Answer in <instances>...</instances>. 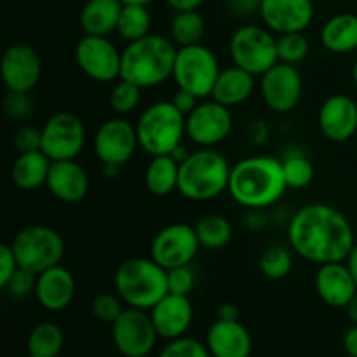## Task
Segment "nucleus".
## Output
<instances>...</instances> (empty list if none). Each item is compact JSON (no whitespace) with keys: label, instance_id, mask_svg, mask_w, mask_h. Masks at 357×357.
Returning a JSON list of instances; mask_svg holds the SVG:
<instances>
[{"label":"nucleus","instance_id":"f257e3e1","mask_svg":"<svg viewBox=\"0 0 357 357\" xmlns=\"http://www.w3.org/2000/svg\"><path fill=\"white\" fill-rule=\"evenodd\" d=\"M288 241L295 253L317 265L345 261L356 244L351 222L324 202L307 204L293 215Z\"/></svg>","mask_w":357,"mask_h":357},{"label":"nucleus","instance_id":"f03ea898","mask_svg":"<svg viewBox=\"0 0 357 357\" xmlns=\"http://www.w3.org/2000/svg\"><path fill=\"white\" fill-rule=\"evenodd\" d=\"M286 185L282 160L271 155L248 157L232 166L229 194L246 209H265L284 195Z\"/></svg>","mask_w":357,"mask_h":357},{"label":"nucleus","instance_id":"7ed1b4c3","mask_svg":"<svg viewBox=\"0 0 357 357\" xmlns=\"http://www.w3.org/2000/svg\"><path fill=\"white\" fill-rule=\"evenodd\" d=\"M176 52V44L164 35L150 33L139 40L129 42L122 51L121 79L142 89L160 86L173 77Z\"/></svg>","mask_w":357,"mask_h":357},{"label":"nucleus","instance_id":"20e7f679","mask_svg":"<svg viewBox=\"0 0 357 357\" xmlns=\"http://www.w3.org/2000/svg\"><path fill=\"white\" fill-rule=\"evenodd\" d=\"M115 289L128 307L152 310L169 293L167 271L153 258H128L115 272Z\"/></svg>","mask_w":357,"mask_h":357},{"label":"nucleus","instance_id":"39448f33","mask_svg":"<svg viewBox=\"0 0 357 357\" xmlns=\"http://www.w3.org/2000/svg\"><path fill=\"white\" fill-rule=\"evenodd\" d=\"M232 166L223 153L211 149L192 152L180 164L178 192L194 202L213 201L229 190Z\"/></svg>","mask_w":357,"mask_h":357},{"label":"nucleus","instance_id":"423d86ee","mask_svg":"<svg viewBox=\"0 0 357 357\" xmlns=\"http://www.w3.org/2000/svg\"><path fill=\"white\" fill-rule=\"evenodd\" d=\"M187 117L173 105V101H157L143 110L136 122L139 149L149 155H167L181 145Z\"/></svg>","mask_w":357,"mask_h":357},{"label":"nucleus","instance_id":"0eeeda50","mask_svg":"<svg viewBox=\"0 0 357 357\" xmlns=\"http://www.w3.org/2000/svg\"><path fill=\"white\" fill-rule=\"evenodd\" d=\"M10 248L17 265L31 274L61 264L65 257V241L58 230L47 225H28L14 236Z\"/></svg>","mask_w":357,"mask_h":357},{"label":"nucleus","instance_id":"6e6552de","mask_svg":"<svg viewBox=\"0 0 357 357\" xmlns=\"http://www.w3.org/2000/svg\"><path fill=\"white\" fill-rule=\"evenodd\" d=\"M229 52L234 65L246 72L264 75L278 65V37L267 26L246 24L237 28L229 42Z\"/></svg>","mask_w":357,"mask_h":357},{"label":"nucleus","instance_id":"1a4fd4ad","mask_svg":"<svg viewBox=\"0 0 357 357\" xmlns=\"http://www.w3.org/2000/svg\"><path fill=\"white\" fill-rule=\"evenodd\" d=\"M220 72L215 52L206 45L195 44L178 49L173 68V80L178 89L188 91L199 100L211 96Z\"/></svg>","mask_w":357,"mask_h":357},{"label":"nucleus","instance_id":"9d476101","mask_svg":"<svg viewBox=\"0 0 357 357\" xmlns=\"http://www.w3.org/2000/svg\"><path fill=\"white\" fill-rule=\"evenodd\" d=\"M40 150L52 160H75L86 145V128L77 115L58 112L44 124Z\"/></svg>","mask_w":357,"mask_h":357},{"label":"nucleus","instance_id":"9b49d317","mask_svg":"<svg viewBox=\"0 0 357 357\" xmlns=\"http://www.w3.org/2000/svg\"><path fill=\"white\" fill-rule=\"evenodd\" d=\"M155 326L150 314L142 309L128 307L112 324V340L124 357H146L157 344Z\"/></svg>","mask_w":357,"mask_h":357},{"label":"nucleus","instance_id":"f8f14e48","mask_svg":"<svg viewBox=\"0 0 357 357\" xmlns=\"http://www.w3.org/2000/svg\"><path fill=\"white\" fill-rule=\"evenodd\" d=\"M199 237L195 234V227L187 223H171L164 227L150 244V258L157 261L166 271L174 267L190 265L195 255L199 253Z\"/></svg>","mask_w":357,"mask_h":357},{"label":"nucleus","instance_id":"ddd939ff","mask_svg":"<svg viewBox=\"0 0 357 357\" xmlns=\"http://www.w3.org/2000/svg\"><path fill=\"white\" fill-rule=\"evenodd\" d=\"M75 61L79 68L96 82L121 79L122 52L108 37L84 35L75 47Z\"/></svg>","mask_w":357,"mask_h":357},{"label":"nucleus","instance_id":"4468645a","mask_svg":"<svg viewBox=\"0 0 357 357\" xmlns=\"http://www.w3.org/2000/svg\"><path fill=\"white\" fill-rule=\"evenodd\" d=\"M232 126L234 121L230 108L211 100L199 103L195 110L187 115L185 131L192 143L201 149H211L229 138Z\"/></svg>","mask_w":357,"mask_h":357},{"label":"nucleus","instance_id":"2eb2a0df","mask_svg":"<svg viewBox=\"0 0 357 357\" xmlns=\"http://www.w3.org/2000/svg\"><path fill=\"white\" fill-rule=\"evenodd\" d=\"M303 80L295 65L278 63L260 79V94L274 114H289L300 103Z\"/></svg>","mask_w":357,"mask_h":357},{"label":"nucleus","instance_id":"dca6fc26","mask_svg":"<svg viewBox=\"0 0 357 357\" xmlns=\"http://www.w3.org/2000/svg\"><path fill=\"white\" fill-rule=\"evenodd\" d=\"M93 146L101 164L122 166L135 155L139 146L136 126L122 117L108 119L98 128Z\"/></svg>","mask_w":357,"mask_h":357},{"label":"nucleus","instance_id":"f3484780","mask_svg":"<svg viewBox=\"0 0 357 357\" xmlns=\"http://www.w3.org/2000/svg\"><path fill=\"white\" fill-rule=\"evenodd\" d=\"M0 75L9 91L30 93L42 75L40 56L28 44L9 45L0 59Z\"/></svg>","mask_w":357,"mask_h":357},{"label":"nucleus","instance_id":"a211bd4d","mask_svg":"<svg viewBox=\"0 0 357 357\" xmlns=\"http://www.w3.org/2000/svg\"><path fill=\"white\" fill-rule=\"evenodd\" d=\"M260 17L274 33L305 31L314 20L312 0H261Z\"/></svg>","mask_w":357,"mask_h":357},{"label":"nucleus","instance_id":"6ab92c4d","mask_svg":"<svg viewBox=\"0 0 357 357\" xmlns=\"http://www.w3.org/2000/svg\"><path fill=\"white\" fill-rule=\"evenodd\" d=\"M319 129L335 143L349 142L357 132V103L347 94H333L319 108Z\"/></svg>","mask_w":357,"mask_h":357},{"label":"nucleus","instance_id":"aec40b11","mask_svg":"<svg viewBox=\"0 0 357 357\" xmlns=\"http://www.w3.org/2000/svg\"><path fill=\"white\" fill-rule=\"evenodd\" d=\"M153 326H155L159 338L164 340H176L185 337L194 321V305L190 298L185 295H174L167 293L152 310Z\"/></svg>","mask_w":357,"mask_h":357},{"label":"nucleus","instance_id":"412c9836","mask_svg":"<svg viewBox=\"0 0 357 357\" xmlns=\"http://www.w3.org/2000/svg\"><path fill=\"white\" fill-rule=\"evenodd\" d=\"M314 286L319 298L335 309H345L357 293V284L345 261L319 265Z\"/></svg>","mask_w":357,"mask_h":357},{"label":"nucleus","instance_id":"4be33fe9","mask_svg":"<svg viewBox=\"0 0 357 357\" xmlns=\"http://www.w3.org/2000/svg\"><path fill=\"white\" fill-rule=\"evenodd\" d=\"M75 291L77 286L73 274L59 264L37 275L33 295L45 310L59 312L73 302Z\"/></svg>","mask_w":357,"mask_h":357},{"label":"nucleus","instance_id":"5701e85b","mask_svg":"<svg viewBox=\"0 0 357 357\" xmlns=\"http://www.w3.org/2000/svg\"><path fill=\"white\" fill-rule=\"evenodd\" d=\"M45 187L58 201L75 204L89 192V176L75 160H56L51 164Z\"/></svg>","mask_w":357,"mask_h":357},{"label":"nucleus","instance_id":"b1692460","mask_svg":"<svg viewBox=\"0 0 357 357\" xmlns=\"http://www.w3.org/2000/svg\"><path fill=\"white\" fill-rule=\"evenodd\" d=\"M206 345L211 357H250L253 352V338L239 319H216L208 330Z\"/></svg>","mask_w":357,"mask_h":357},{"label":"nucleus","instance_id":"393cba45","mask_svg":"<svg viewBox=\"0 0 357 357\" xmlns=\"http://www.w3.org/2000/svg\"><path fill=\"white\" fill-rule=\"evenodd\" d=\"M255 87H257V82H255L253 73L234 65L220 72L211 98L229 108L237 107L253 94Z\"/></svg>","mask_w":357,"mask_h":357},{"label":"nucleus","instance_id":"a878e982","mask_svg":"<svg viewBox=\"0 0 357 357\" xmlns=\"http://www.w3.org/2000/svg\"><path fill=\"white\" fill-rule=\"evenodd\" d=\"M122 7L121 0H87L79 14L80 28L86 35L108 37L112 31H117Z\"/></svg>","mask_w":357,"mask_h":357},{"label":"nucleus","instance_id":"bb28decb","mask_svg":"<svg viewBox=\"0 0 357 357\" xmlns=\"http://www.w3.org/2000/svg\"><path fill=\"white\" fill-rule=\"evenodd\" d=\"M51 164L52 160L42 150L20 153L10 169V180L20 190H37L47 181Z\"/></svg>","mask_w":357,"mask_h":357},{"label":"nucleus","instance_id":"cd10ccee","mask_svg":"<svg viewBox=\"0 0 357 357\" xmlns=\"http://www.w3.org/2000/svg\"><path fill=\"white\" fill-rule=\"evenodd\" d=\"M321 42L324 49L335 54H347L357 49V16L340 13L331 16L321 28Z\"/></svg>","mask_w":357,"mask_h":357},{"label":"nucleus","instance_id":"c85d7f7f","mask_svg":"<svg viewBox=\"0 0 357 357\" xmlns=\"http://www.w3.org/2000/svg\"><path fill=\"white\" fill-rule=\"evenodd\" d=\"M180 164L167 155H153L145 171V187L155 197H166L178 190Z\"/></svg>","mask_w":357,"mask_h":357},{"label":"nucleus","instance_id":"c756f323","mask_svg":"<svg viewBox=\"0 0 357 357\" xmlns=\"http://www.w3.org/2000/svg\"><path fill=\"white\" fill-rule=\"evenodd\" d=\"M65 337L56 323H38L28 335L26 349L30 357H58L61 354Z\"/></svg>","mask_w":357,"mask_h":357},{"label":"nucleus","instance_id":"7c9ffc66","mask_svg":"<svg viewBox=\"0 0 357 357\" xmlns=\"http://www.w3.org/2000/svg\"><path fill=\"white\" fill-rule=\"evenodd\" d=\"M206 33L204 17L197 10H180L171 21V40L178 47L201 44Z\"/></svg>","mask_w":357,"mask_h":357},{"label":"nucleus","instance_id":"2f4dec72","mask_svg":"<svg viewBox=\"0 0 357 357\" xmlns=\"http://www.w3.org/2000/svg\"><path fill=\"white\" fill-rule=\"evenodd\" d=\"M152 26V16L146 6H136V3H124L119 16L117 33L126 42H135L150 35Z\"/></svg>","mask_w":357,"mask_h":357},{"label":"nucleus","instance_id":"473e14b6","mask_svg":"<svg viewBox=\"0 0 357 357\" xmlns=\"http://www.w3.org/2000/svg\"><path fill=\"white\" fill-rule=\"evenodd\" d=\"M195 234H197L201 248L222 250L232 239V225L225 216L208 215L199 220L195 225Z\"/></svg>","mask_w":357,"mask_h":357},{"label":"nucleus","instance_id":"72a5a7b5","mask_svg":"<svg viewBox=\"0 0 357 357\" xmlns=\"http://www.w3.org/2000/svg\"><path fill=\"white\" fill-rule=\"evenodd\" d=\"M258 265L265 278L272 279V281H281V279L288 278L289 272L293 271V258L288 250L274 246L261 253Z\"/></svg>","mask_w":357,"mask_h":357},{"label":"nucleus","instance_id":"f704fd0d","mask_svg":"<svg viewBox=\"0 0 357 357\" xmlns=\"http://www.w3.org/2000/svg\"><path fill=\"white\" fill-rule=\"evenodd\" d=\"M282 173L288 188H305L314 180V166L307 157L289 155L282 160Z\"/></svg>","mask_w":357,"mask_h":357},{"label":"nucleus","instance_id":"c9c22d12","mask_svg":"<svg viewBox=\"0 0 357 357\" xmlns=\"http://www.w3.org/2000/svg\"><path fill=\"white\" fill-rule=\"evenodd\" d=\"M309 54V40L303 31L282 33L278 37V58L279 63L296 65Z\"/></svg>","mask_w":357,"mask_h":357},{"label":"nucleus","instance_id":"e433bc0d","mask_svg":"<svg viewBox=\"0 0 357 357\" xmlns=\"http://www.w3.org/2000/svg\"><path fill=\"white\" fill-rule=\"evenodd\" d=\"M142 101V87L121 79L110 93V107L117 115H128L136 110Z\"/></svg>","mask_w":357,"mask_h":357},{"label":"nucleus","instance_id":"4c0bfd02","mask_svg":"<svg viewBox=\"0 0 357 357\" xmlns=\"http://www.w3.org/2000/svg\"><path fill=\"white\" fill-rule=\"evenodd\" d=\"M122 298L119 295H112V293H100L91 302V312L98 321L107 324H114L115 321L121 317L124 312L122 307Z\"/></svg>","mask_w":357,"mask_h":357},{"label":"nucleus","instance_id":"58836bf2","mask_svg":"<svg viewBox=\"0 0 357 357\" xmlns=\"http://www.w3.org/2000/svg\"><path fill=\"white\" fill-rule=\"evenodd\" d=\"M159 357H211L208 345L195 338L181 337L167 342L166 347L160 351Z\"/></svg>","mask_w":357,"mask_h":357},{"label":"nucleus","instance_id":"ea45409f","mask_svg":"<svg viewBox=\"0 0 357 357\" xmlns=\"http://www.w3.org/2000/svg\"><path fill=\"white\" fill-rule=\"evenodd\" d=\"M33 110V101H31L30 93L24 91H9L3 100V112L10 121L21 122L28 119V115Z\"/></svg>","mask_w":357,"mask_h":357},{"label":"nucleus","instance_id":"a19ab883","mask_svg":"<svg viewBox=\"0 0 357 357\" xmlns=\"http://www.w3.org/2000/svg\"><path fill=\"white\" fill-rule=\"evenodd\" d=\"M194 284L195 275L190 265L174 267L167 271V286H169V293L188 296L192 289H194Z\"/></svg>","mask_w":357,"mask_h":357},{"label":"nucleus","instance_id":"79ce46f5","mask_svg":"<svg viewBox=\"0 0 357 357\" xmlns=\"http://www.w3.org/2000/svg\"><path fill=\"white\" fill-rule=\"evenodd\" d=\"M35 284H37V275L20 267L3 289L14 298H24L35 293Z\"/></svg>","mask_w":357,"mask_h":357},{"label":"nucleus","instance_id":"37998d69","mask_svg":"<svg viewBox=\"0 0 357 357\" xmlns=\"http://www.w3.org/2000/svg\"><path fill=\"white\" fill-rule=\"evenodd\" d=\"M13 143L20 153L40 150L42 131H38L33 126H21V128H17L16 132H14Z\"/></svg>","mask_w":357,"mask_h":357},{"label":"nucleus","instance_id":"c03bdc74","mask_svg":"<svg viewBox=\"0 0 357 357\" xmlns=\"http://www.w3.org/2000/svg\"><path fill=\"white\" fill-rule=\"evenodd\" d=\"M17 268H20V265H17L10 244H0V288H6Z\"/></svg>","mask_w":357,"mask_h":357},{"label":"nucleus","instance_id":"a18cd8bd","mask_svg":"<svg viewBox=\"0 0 357 357\" xmlns=\"http://www.w3.org/2000/svg\"><path fill=\"white\" fill-rule=\"evenodd\" d=\"M173 105L174 107L178 108V110L181 112V114L185 115V117H187L188 114H192V112L195 110V107H197V101H199V98L195 96V94H192V93H188V91H185V89H178L176 93H174V96H173Z\"/></svg>","mask_w":357,"mask_h":357},{"label":"nucleus","instance_id":"49530a36","mask_svg":"<svg viewBox=\"0 0 357 357\" xmlns=\"http://www.w3.org/2000/svg\"><path fill=\"white\" fill-rule=\"evenodd\" d=\"M229 9L237 16H250L253 13H260L261 0H227Z\"/></svg>","mask_w":357,"mask_h":357},{"label":"nucleus","instance_id":"de8ad7c7","mask_svg":"<svg viewBox=\"0 0 357 357\" xmlns=\"http://www.w3.org/2000/svg\"><path fill=\"white\" fill-rule=\"evenodd\" d=\"M216 319H222V321L239 319V309H237V305H234V303L230 302L222 303V305H218V309H216Z\"/></svg>","mask_w":357,"mask_h":357},{"label":"nucleus","instance_id":"09e8293b","mask_svg":"<svg viewBox=\"0 0 357 357\" xmlns=\"http://www.w3.org/2000/svg\"><path fill=\"white\" fill-rule=\"evenodd\" d=\"M202 2L204 0H166L167 6L176 10V13H180V10H197L202 6Z\"/></svg>","mask_w":357,"mask_h":357},{"label":"nucleus","instance_id":"8fccbe9b","mask_svg":"<svg viewBox=\"0 0 357 357\" xmlns=\"http://www.w3.org/2000/svg\"><path fill=\"white\" fill-rule=\"evenodd\" d=\"M264 209H248V215H246V225L250 229H261V227L267 223V218H265Z\"/></svg>","mask_w":357,"mask_h":357},{"label":"nucleus","instance_id":"3c124183","mask_svg":"<svg viewBox=\"0 0 357 357\" xmlns=\"http://www.w3.org/2000/svg\"><path fill=\"white\" fill-rule=\"evenodd\" d=\"M344 349L351 357H357V324H354V326L345 333Z\"/></svg>","mask_w":357,"mask_h":357},{"label":"nucleus","instance_id":"603ef678","mask_svg":"<svg viewBox=\"0 0 357 357\" xmlns=\"http://www.w3.org/2000/svg\"><path fill=\"white\" fill-rule=\"evenodd\" d=\"M345 264H347L349 271H351L352 278H354L356 284H357V243L354 244V248L351 250V253H349L347 260H345Z\"/></svg>","mask_w":357,"mask_h":357},{"label":"nucleus","instance_id":"864d4df0","mask_svg":"<svg viewBox=\"0 0 357 357\" xmlns=\"http://www.w3.org/2000/svg\"><path fill=\"white\" fill-rule=\"evenodd\" d=\"M169 155H171V157H173V159H174V160H176V162H178V164H181V162H183V160H185V159H187V157H188V155H190V153H188V152H187V149H185V146H183V145H178V146H176V149H174V150H173V152H171V153H169Z\"/></svg>","mask_w":357,"mask_h":357},{"label":"nucleus","instance_id":"5fc2aeb1","mask_svg":"<svg viewBox=\"0 0 357 357\" xmlns=\"http://www.w3.org/2000/svg\"><path fill=\"white\" fill-rule=\"evenodd\" d=\"M345 310H347L349 319H351L354 324H357V293L352 296V300L349 302V305L345 307Z\"/></svg>","mask_w":357,"mask_h":357},{"label":"nucleus","instance_id":"6e6d98bb","mask_svg":"<svg viewBox=\"0 0 357 357\" xmlns=\"http://www.w3.org/2000/svg\"><path fill=\"white\" fill-rule=\"evenodd\" d=\"M121 171V166H114V164H103V174L107 178H115Z\"/></svg>","mask_w":357,"mask_h":357},{"label":"nucleus","instance_id":"4d7b16f0","mask_svg":"<svg viewBox=\"0 0 357 357\" xmlns=\"http://www.w3.org/2000/svg\"><path fill=\"white\" fill-rule=\"evenodd\" d=\"M122 3H136V6H149L153 0H121Z\"/></svg>","mask_w":357,"mask_h":357},{"label":"nucleus","instance_id":"13d9d810","mask_svg":"<svg viewBox=\"0 0 357 357\" xmlns=\"http://www.w3.org/2000/svg\"><path fill=\"white\" fill-rule=\"evenodd\" d=\"M352 79H354V82H356V86H357V59H356V63H354V68H352Z\"/></svg>","mask_w":357,"mask_h":357},{"label":"nucleus","instance_id":"bf43d9fd","mask_svg":"<svg viewBox=\"0 0 357 357\" xmlns=\"http://www.w3.org/2000/svg\"><path fill=\"white\" fill-rule=\"evenodd\" d=\"M356 103H357V100H356Z\"/></svg>","mask_w":357,"mask_h":357},{"label":"nucleus","instance_id":"052dcab7","mask_svg":"<svg viewBox=\"0 0 357 357\" xmlns=\"http://www.w3.org/2000/svg\"><path fill=\"white\" fill-rule=\"evenodd\" d=\"M28 357H30V356H28Z\"/></svg>","mask_w":357,"mask_h":357}]
</instances>
